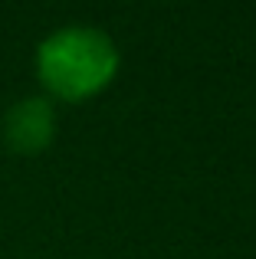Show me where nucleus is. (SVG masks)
Returning a JSON list of instances; mask_svg holds the SVG:
<instances>
[{
	"mask_svg": "<svg viewBox=\"0 0 256 259\" xmlns=\"http://www.w3.org/2000/svg\"><path fill=\"white\" fill-rule=\"evenodd\" d=\"M115 72L118 46L99 26H59L36 46V79L50 102H86L102 92Z\"/></svg>",
	"mask_w": 256,
	"mask_h": 259,
	"instance_id": "1",
	"label": "nucleus"
},
{
	"mask_svg": "<svg viewBox=\"0 0 256 259\" xmlns=\"http://www.w3.org/2000/svg\"><path fill=\"white\" fill-rule=\"evenodd\" d=\"M0 138L13 154H39L56 138V108L46 95L17 99L0 118Z\"/></svg>",
	"mask_w": 256,
	"mask_h": 259,
	"instance_id": "2",
	"label": "nucleus"
}]
</instances>
